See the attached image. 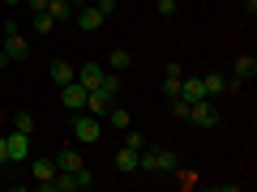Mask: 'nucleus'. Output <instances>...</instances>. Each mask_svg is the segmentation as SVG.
<instances>
[{
    "mask_svg": "<svg viewBox=\"0 0 257 192\" xmlns=\"http://www.w3.org/2000/svg\"><path fill=\"white\" fill-rule=\"evenodd\" d=\"M13 132H35V116H30V111H13Z\"/></svg>",
    "mask_w": 257,
    "mask_h": 192,
    "instance_id": "nucleus-20",
    "label": "nucleus"
},
{
    "mask_svg": "<svg viewBox=\"0 0 257 192\" xmlns=\"http://www.w3.org/2000/svg\"><path fill=\"white\" fill-rule=\"evenodd\" d=\"M0 4H5V9H18V4H26V0H0Z\"/></svg>",
    "mask_w": 257,
    "mask_h": 192,
    "instance_id": "nucleus-28",
    "label": "nucleus"
},
{
    "mask_svg": "<svg viewBox=\"0 0 257 192\" xmlns=\"http://www.w3.org/2000/svg\"><path fill=\"white\" fill-rule=\"evenodd\" d=\"M253 73H257V60H253V56H240V60H236V77L227 82V90H231V86H240V82H248Z\"/></svg>",
    "mask_w": 257,
    "mask_h": 192,
    "instance_id": "nucleus-12",
    "label": "nucleus"
},
{
    "mask_svg": "<svg viewBox=\"0 0 257 192\" xmlns=\"http://www.w3.org/2000/svg\"><path fill=\"white\" fill-rule=\"evenodd\" d=\"M73 18H77V30H86V34H94V30H103V13H99V4H77L73 9Z\"/></svg>",
    "mask_w": 257,
    "mask_h": 192,
    "instance_id": "nucleus-5",
    "label": "nucleus"
},
{
    "mask_svg": "<svg viewBox=\"0 0 257 192\" xmlns=\"http://www.w3.org/2000/svg\"><path fill=\"white\" fill-rule=\"evenodd\" d=\"M73 137L82 141V146H94V141L103 137L99 116H90V111H77V116H73Z\"/></svg>",
    "mask_w": 257,
    "mask_h": 192,
    "instance_id": "nucleus-3",
    "label": "nucleus"
},
{
    "mask_svg": "<svg viewBox=\"0 0 257 192\" xmlns=\"http://www.w3.org/2000/svg\"><path fill=\"white\" fill-rule=\"evenodd\" d=\"M176 98H184V102L206 98V94H202V77H184V82H180V94H176Z\"/></svg>",
    "mask_w": 257,
    "mask_h": 192,
    "instance_id": "nucleus-14",
    "label": "nucleus"
},
{
    "mask_svg": "<svg viewBox=\"0 0 257 192\" xmlns=\"http://www.w3.org/2000/svg\"><path fill=\"white\" fill-rule=\"evenodd\" d=\"M26 52H30V47H26V38H22V30H0V56H5V60H9V64H18V60H26Z\"/></svg>",
    "mask_w": 257,
    "mask_h": 192,
    "instance_id": "nucleus-2",
    "label": "nucleus"
},
{
    "mask_svg": "<svg viewBox=\"0 0 257 192\" xmlns=\"http://www.w3.org/2000/svg\"><path fill=\"white\" fill-rule=\"evenodd\" d=\"M52 82H56V86H69V82H77V68H73L69 60H56V64H52Z\"/></svg>",
    "mask_w": 257,
    "mask_h": 192,
    "instance_id": "nucleus-15",
    "label": "nucleus"
},
{
    "mask_svg": "<svg viewBox=\"0 0 257 192\" xmlns=\"http://www.w3.org/2000/svg\"><path fill=\"white\" fill-rule=\"evenodd\" d=\"M223 90H227V77H219V73L202 77V94H206V98H219Z\"/></svg>",
    "mask_w": 257,
    "mask_h": 192,
    "instance_id": "nucleus-19",
    "label": "nucleus"
},
{
    "mask_svg": "<svg viewBox=\"0 0 257 192\" xmlns=\"http://www.w3.org/2000/svg\"><path fill=\"white\" fill-rule=\"evenodd\" d=\"M180 82H184L180 64H167V73H163V94H167V98H176V94H180Z\"/></svg>",
    "mask_w": 257,
    "mask_h": 192,
    "instance_id": "nucleus-11",
    "label": "nucleus"
},
{
    "mask_svg": "<svg viewBox=\"0 0 257 192\" xmlns=\"http://www.w3.org/2000/svg\"><path fill=\"white\" fill-rule=\"evenodd\" d=\"M35 30H39V34H52V30H56V18H52V13H35Z\"/></svg>",
    "mask_w": 257,
    "mask_h": 192,
    "instance_id": "nucleus-23",
    "label": "nucleus"
},
{
    "mask_svg": "<svg viewBox=\"0 0 257 192\" xmlns=\"http://www.w3.org/2000/svg\"><path fill=\"white\" fill-rule=\"evenodd\" d=\"M77 166H82V158H77L73 146H64L60 154H56V171H77Z\"/></svg>",
    "mask_w": 257,
    "mask_h": 192,
    "instance_id": "nucleus-17",
    "label": "nucleus"
},
{
    "mask_svg": "<svg viewBox=\"0 0 257 192\" xmlns=\"http://www.w3.org/2000/svg\"><path fill=\"white\" fill-rule=\"evenodd\" d=\"M138 154H142L138 146H124V150L116 154V171H120V175H138Z\"/></svg>",
    "mask_w": 257,
    "mask_h": 192,
    "instance_id": "nucleus-10",
    "label": "nucleus"
},
{
    "mask_svg": "<svg viewBox=\"0 0 257 192\" xmlns=\"http://www.w3.org/2000/svg\"><path fill=\"white\" fill-rule=\"evenodd\" d=\"M94 4H99L103 18H111V13H116V0H94Z\"/></svg>",
    "mask_w": 257,
    "mask_h": 192,
    "instance_id": "nucleus-26",
    "label": "nucleus"
},
{
    "mask_svg": "<svg viewBox=\"0 0 257 192\" xmlns=\"http://www.w3.org/2000/svg\"><path fill=\"white\" fill-rule=\"evenodd\" d=\"M128 64H133V56H128V52H111V73H124Z\"/></svg>",
    "mask_w": 257,
    "mask_h": 192,
    "instance_id": "nucleus-24",
    "label": "nucleus"
},
{
    "mask_svg": "<svg viewBox=\"0 0 257 192\" xmlns=\"http://www.w3.org/2000/svg\"><path fill=\"white\" fill-rule=\"evenodd\" d=\"M107 107H111V98L103 90H86V111L90 116H107Z\"/></svg>",
    "mask_w": 257,
    "mask_h": 192,
    "instance_id": "nucleus-13",
    "label": "nucleus"
},
{
    "mask_svg": "<svg viewBox=\"0 0 257 192\" xmlns=\"http://www.w3.org/2000/svg\"><path fill=\"white\" fill-rule=\"evenodd\" d=\"M30 180H35L39 188L47 192V188H52V180H56V162H47V158H39V162L30 166Z\"/></svg>",
    "mask_w": 257,
    "mask_h": 192,
    "instance_id": "nucleus-9",
    "label": "nucleus"
},
{
    "mask_svg": "<svg viewBox=\"0 0 257 192\" xmlns=\"http://www.w3.org/2000/svg\"><path fill=\"white\" fill-rule=\"evenodd\" d=\"M60 102H64L69 111H86V86H82V82L60 86Z\"/></svg>",
    "mask_w": 257,
    "mask_h": 192,
    "instance_id": "nucleus-6",
    "label": "nucleus"
},
{
    "mask_svg": "<svg viewBox=\"0 0 257 192\" xmlns=\"http://www.w3.org/2000/svg\"><path fill=\"white\" fill-rule=\"evenodd\" d=\"M5 154H9V162H22V158L30 154V137L26 132H9V137H5Z\"/></svg>",
    "mask_w": 257,
    "mask_h": 192,
    "instance_id": "nucleus-7",
    "label": "nucleus"
},
{
    "mask_svg": "<svg viewBox=\"0 0 257 192\" xmlns=\"http://www.w3.org/2000/svg\"><path fill=\"white\" fill-rule=\"evenodd\" d=\"M176 150H167V146H155V175H176Z\"/></svg>",
    "mask_w": 257,
    "mask_h": 192,
    "instance_id": "nucleus-8",
    "label": "nucleus"
},
{
    "mask_svg": "<svg viewBox=\"0 0 257 192\" xmlns=\"http://www.w3.org/2000/svg\"><path fill=\"white\" fill-rule=\"evenodd\" d=\"M94 90H103V94H107V98H116V94H120V77H111V73H103V82L94 86Z\"/></svg>",
    "mask_w": 257,
    "mask_h": 192,
    "instance_id": "nucleus-22",
    "label": "nucleus"
},
{
    "mask_svg": "<svg viewBox=\"0 0 257 192\" xmlns=\"http://www.w3.org/2000/svg\"><path fill=\"white\" fill-rule=\"evenodd\" d=\"M150 4H159V0H150Z\"/></svg>",
    "mask_w": 257,
    "mask_h": 192,
    "instance_id": "nucleus-30",
    "label": "nucleus"
},
{
    "mask_svg": "<svg viewBox=\"0 0 257 192\" xmlns=\"http://www.w3.org/2000/svg\"><path fill=\"white\" fill-rule=\"evenodd\" d=\"M172 116H176V120H189V102H184V98H172Z\"/></svg>",
    "mask_w": 257,
    "mask_h": 192,
    "instance_id": "nucleus-25",
    "label": "nucleus"
},
{
    "mask_svg": "<svg viewBox=\"0 0 257 192\" xmlns=\"http://www.w3.org/2000/svg\"><path fill=\"white\" fill-rule=\"evenodd\" d=\"M73 4H82V0H73Z\"/></svg>",
    "mask_w": 257,
    "mask_h": 192,
    "instance_id": "nucleus-31",
    "label": "nucleus"
},
{
    "mask_svg": "<svg viewBox=\"0 0 257 192\" xmlns=\"http://www.w3.org/2000/svg\"><path fill=\"white\" fill-rule=\"evenodd\" d=\"M189 124H197V128H214V124H219L214 98H197V102H189Z\"/></svg>",
    "mask_w": 257,
    "mask_h": 192,
    "instance_id": "nucleus-4",
    "label": "nucleus"
},
{
    "mask_svg": "<svg viewBox=\"0 0 257 192\" xmlns=\"http://www.w3.org/2000/svg\"><path fill=\"white\" fill-rule=\"evenodd\" d=\"M90 184H94V175L86 171V166H77V171H56L52 188H56V192H86Z\"/></svg>",
    "mask_w": 257,
    "mask_h": 192,
    "instance_id": "nucleus-1",
    "label": "nucleus"
},
{
    "mask_svg": "<svg viewBox=\"0 0 257 192\" xmlns=\"http://www.w3.org/2000/svg\"><path fill=\"white\" fill-rule=\"evenodd\" d=\"M0 162H9V154H5V137H0Z\"/></svg>",
    "mask_w": 257,
    "mask_h": 192,
    "instance_id": "nucleus-29",
    "label": "nucleus"
},
{
    "mask_svg": "<svg viewBox=\"0 0 257 192\" xmlns=\"http://www.w3.org/2000/svg\"><path fill=\"white\" fill-rule=\"evenodd\" d=\"M73 9H77L73 0H47V9H43V13H52L56 22H69V18H73Z\"/></svg>",
    "mask_w": 257,
    "mask_h": 192,
    "instance_id": "nucleus-16",
    "label": "nucleus"
},
{
    "mask_svg": "<svg viewBox=\"0 0 257 192\" xmlns=\"http://www.w3.org/2000/svg\"><path fill=\"white\" fill-rule=\"evenodd\" d=\"M77 82H82L86 90H94V86L103 82V68H99V64H82V68H77Z\"/></svg>",
    "mask_w": 257,
    "mask_h": 192,
    "instance_id": "nucleus-18",
    "label": "nucleus"
},
{
    "mask_svg": "<svg viewBox=\"0 0 257 192\" xmlns=\"http://www.w3.org/2000/svg\"><path fill=\"white\" fill-rule=\"evenodd\" d=\"M107 120H111V128H133V120H128V111H120V107H107Z\"/></svg>",
    "mask_w": 257,
    "mask_h": 192,
    "instance_id": "nucleus-21",
    "label": "nucleus"
},
{
    "mask_svg": "<svg viewBox=\"0 0 257 192\" xmlns=\"http://www.w3.org/2000/svg\"><path fill=\"white\" fill-rule=\"evenodd\" d=\"M155 9H159V13H163V18H172V13H176V0H159Z\"/></svg>",
    "mask_w": 257,
    "mask_h": 192,
    "instance_id": "nucleus-27",
    "label": "nucleus"
}]
</instances>
